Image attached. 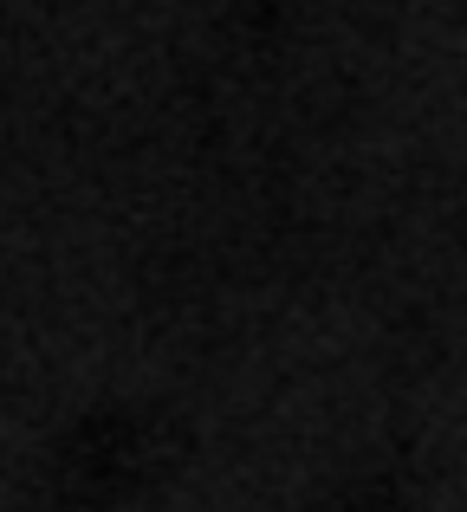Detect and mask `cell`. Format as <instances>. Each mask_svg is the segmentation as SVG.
<instances>
[{
	"instance_id": "7a4b0ae2",
	"label": "cell",
	"mask_w": 467,
	"mask_h": 512,
	"mask_svg": "<svg viewBox=\"0 0 467 512\" xmlns=\"http://www.w3.org/2000/svg\"><path fill=\"white\" fill-rule=\"evenodd\" d=\"M325 512H403V493L390 480H351L344 493H331Z\"/></svg>"
},
{
	"instance_id": "6da1fadb",
	"label": "cell",
	"mask_w": 467,
	"mask_h": 512,
	"mask_svg": "<svg viewBox=\"0 0 467 512\" xmlns=\"http://www.w3.org/2000/svg\"><path fill=\"white\" fill-rule=\"evenodd\" d=\"M182 461V422L169 409H91L52 448V500L72 512H117L163 487Z\"/></svg>"
}]
</instances>
